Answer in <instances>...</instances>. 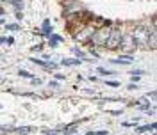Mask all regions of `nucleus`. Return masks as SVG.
I'll list each match as a JSON object with an SVG mask.
<instances>
[{
    "label": "nucleus",
    "instance_id": "nucleus-16",
    "mask_svg": "<svg viewBox=\"0 0 157 135\" xmlns=\"http://www.w3.org/2000/svg\"><path fill=\"white\" fill-rule=\"evenodd\" d=\"M130 73H132V75H138V77H139V75H143L145 71H143V69H134V71H130Z\"/></svg>",
    "mask_w": 157,
    "mask_h": 135
},
{
    "label": "nucleus",
    "instance_id": "nucleus-15",
    "mask_svg": "<svg viewBox=\"0 0 157 135\" xmlns=\"http://www.w3.org/2000/svg\"><path fill=\"white\" fill-rule=\"evenodd\" d=\"M5 28H7V30H13V32H14V30H20V27H18L16 23H11V25H5Z\"/></svg>",
    "mask_w": 157,
    "mask_h": 135
},
{
    "label": "nucleus",
    "instance_id": "nucleus-4",
    "mask_svg": "<svg viewBox=\"0 0 157 135\" xmlns=\"http://www.w3.org/2000/svg\"><path fill=\"white\" fill-rule=\"evenodd\" d=\"M136 41H134V37H132V34H129V36H122V45H120V48H123L125 52H132V50H136Z\"/></svg>",
    "mask_w": 157,
    "mask_h": 135
},
{
    "label": "nucleus",
    "instance_id": "nucleus-9",
    "mask_svg": "<svg viewBox=\"0 0 157 135\" xmlns=\"http://www.w3.org/2000/svg\"><path fill=\"white\" fill-rule=\"evenodd\" d=\"M61 64L63 66H77V64H80V61L79 59H63Z\"/></svg>",
    "mask_w": 157,
    "mask_h": 135
},
{
    "label": "nucleus",
    "instance_id": "nucleus-2",
    "mask_svg": "<svg viewBox=\"0 0 157 135\" xmlns=\"http://www.w3.org/2000/svg\"><path fill=\"white\" fill-rule=\"evenodd\" d=\"M122 30L118 28V27H113V28H109V36H107V41H105V48L107 50H118L120 48V45H122Z\"/></svg>",
    "mask_w": 157,
    "mask_h": 135
},
{
    "label": "nucleus",
    "instance_id": "nucleus-13",
    "mask_svg": "<svg viewBox=\"0 0 157 135\" xmlns=\"http://www.w3.org/2000/svg\"><path fill=\"white\" fill-rule=\"evenodd\" d=\"M105 85H109V87H120L122 84H120V82H116V80H107V82H105Z\"/></svg>",
    "mask_w": 157,
    "mask_h": 135
},
{
    "label": "nucleus",
    "instance_id": "nucleus-25",
    "mask_svg": "<svg viewBox=\"0 0 157 135\" xmlns=\"http://www.w3.org/2000/svg\"><path fill=\"white\" fill-rule=\"evenodd\" d=\"M86 135H95V134H93V132H88V134H86Z\"/></svg>",
    "mask_w": 157,
    "mask_h": 135
},
{
    "label": "nucleus",
    "instance_id": "nucleus-24",
    "mask_svg": "<svg viewBox=\"0 0 157 135\" xmlns=\"http://www.w3.org/2000/svg\"><path fill=\"white\" fill-rule=\"evenodd\" d=\"M4 14H5V11H4V9H0V18H2Z\"/></svg>",
    "mask_w": 157,
    "mask_h": 135
},
{
    "label": "nucleus",
    "instance_id": "nucleus-11",
    "mask_svg": "<svg viewBox=\"0 0 157 135\" xmlns=\"http://www.w3.org/2000/svg\"><path fill=\"white\" fill-rule=\"evenodd\" d=\"M11 2H13V5H14L16 11H21V9H23V2H21V0H11Z\"/></svg>",
    "mask_w": 157,
    "mask_h": 135
},
{
    "label": "nucleus",
    "instance_id": "nucleus-27",
    "mask_svg": "<svg viewBox=\"0 0 157 135\" xmlns=\"http://www.w3.org/2000/svg\"><path fill=\"white\" fill-rule=\"evenodd\" d=\"M2 2H11V0H2Z\"/></svg>",
    "mask_w": 157,
    "mask_h": 135
},
{
    "label": "nucleus",
    "instance_id": "nucleus-10",
    "mask_svg": "<svg viewBox=\"0 0 157 135\" xmlns=\"http://www.w3.org/2000/svg\"><path fill=\"white\" fill-rule=\"evenodd\" d=\"M48 41H50V46H55L59 41H61V36H55V34H50L48 36Z\"/></svg>",
    "mask_w": 157,
    "mask_h": 135
},
{
    "label": "nucleus",
    "instance_id": "nucleus-5",
    "mask_svg": "<svg viewBox=\"0 0 157 135\" xmlns=\"http://www.w3.org/2000/svg\"><path fill=\"white\" fill-rule=\"evenodd\" d=\"M93 32H95V27L84 25V27L77 32V39H79V41H89V39H91V36H93Z\"/></svg>",
    "mask_w": 157,
    "mask_h": 135
},
{
    "label": "nucleus",
    "instance_id": "nucleus-23",
    "mask_svg": "<svg viewBox=\"0 0 157 135\" xmlns=\"http://www.w3.org/2000/svg\"><path fill=\"white\" fill-rule=\"evenodd\" d=\"M5 39H7V37H0V45H4V43H5Z\"/></svg>",
    "mask_w": 157,
    "mask_h": 135
},
{
    "label": "nucleus",
    "instance_id": "nucleus-28",
    "mask_svg": "<svg viewBox=\"0 0 157 135\" xmlns=\"http://www.w3.org/2000/svg\"><path fill=\"white\" fill-rule=\"evenodd\" d=\"M152 135H156V134H152Z\"/></svg>",
    "mask_w": 157,
    "mask_h": 135
},
{
    "label": "nucleus",
    "instance_id": "nucleus-12",
    "mask_svg": "<svg viewBox=\"0 0 157 135\" xmlns=\"http://www.w3.org/2000/svg\"><path fill=\"white\" fill-rule=\"evenodd\" d=\"M97 71H98V73H100V75H102V77H105V75H113V73H114V71H107V69H105V68H98V69H97Z\"/></svg>",
    "mask_w": 157,
    "mask_h": 135
},
{
    "label": "nucleus",
    "instance_id": "nucleus-29",
    "mask_svg": "<svg viewBox=\"0 0 157 135\" xmlns=\"http://www.w3.org/2000/svg\"><path fill=\"white\" fill-rule=\"evenodd\" d=\"M25 135H27V134H25Z\"/></svg>",
    "mask_w": 157,
    "mask_h": 135
},
{
    "label": "nucleus",
    "instance_id": "nucleus-3",
    "mask_svg": "<svg viewBox=\"0 0 157 135\" xmlns=\"http://www.w3.org/2000/svg\"><path fill=\"white\" fill-rule=\"evenodd\" d=\"M152 30H156V28H152ZM152 30H150V28H145V27H136V30H134V34H132L136 45H138V43H147Z\"/></svg>",
    "mask_w": 157,
    "mask_h": 135
},
{
    "label": "nucleus",
    "instance_id": "nucleus-1",
    "mask_svg": "<svg viewBox=\"0 0 157 135\" xmlns=\"http://www.w3.org/2000/svg\"><path fill=\"white\" fill-rule=\"evenodd\" d=\"M109 25H104V27H98V28H95V32H93V36H91V39L88 41L91 46H104L105 45V41H107V36H109V28H107Z\"/></svg>",
    "mask_w": 157,
    "mask_h": 135
},
{
    "label": "nucleus",
    "instance_id": "nucleus-17",
    "mask_svg": "<svg viewBox=\"0 0 157 135\" xmlns=\"http://www.w3.org/2000/svg\"><path fill=\"white\" fill-rule=\"evenodd\" d=\"M32 84H34V85H39V84H41V78H34V77H32Z\"/></svg>",
    "mask_w": 157,
    "mask_h": 135
},
{
    "label": "nucleus",
    "instance_id": "nucleus-8",
    "mask_svg": "<svg viewBox=\"0 0 157 135\" xmlns=\"http://www.w3.org/2000/svg\"><path fill=\"white\" fill-rule=\"evenodd\" d=\"M43 34H45V36H50V34H52V25H50V20H45V21H43Z\"/></svg>",
    "mask_w": 157,
    "mask_h": 135
},
{
    "label": "nucleus",
    "instance_id": "nucleus-7",
    "mask_svg": "<svg viewBox=\"0 0 157 135\" xmlns=\"http://www.w3.org/2000/svg\"><path fill=\"white\" fill-rule=\"evenodd\" d=\"M157 128L156 123H152V125H145V126H141V128H138V134H143V132H154Z\"/></svg>",
    "mask_w": 157,
    "mask_h": 135
},
{
    "label": "nucleus",
    "instance_id": "nucleus-26",
    "mask_svg": "<svg viewBox=\"0 0 157 135\" xmlns=\"http://www.w3.org/2000/svg\"><path fill=\"white\" fill-rule=\"evenodd\" d=\"M2 23H4V18H0V25H2Z\"/></svg>",
    "mask_w": 157,
    "mask_h": 135
},
{
    "label": "nucleus",
    "instance_id": "nucleus-19",
    "mask_svg": "<svg viewBox=\"0 0 157 135\" xmlns=\"http://www.w3.org/2000/svg\"><path fill=\"white\" fill-rule=\"evenodd\" d=\"M55 134V130H45V135H54Z\"/></svg>",
    "mask_w": 157,
    "mask_h": 135
},
{
    "label": "nucleus",
    "instance_id": "nucleus-18",
    "mask_svg": "<svg viewBox=\"0 0 157 135\" xmlns=\"http://www.w3.org/2000/svg\"><path fill=\"white\" fill-rule=\"evenodd\" d=\"M5 43H7V45H13V43H14V37H7Z\"/></svg>",
    "mask_w": 157,
    "mask_h": 135
},
{
    "label": "nucleus",
    "instance_id": "nucleus-20",
    "mask_svg": "<svg viewBox=\"0 0 157 135\" xmlns=\"http://www.w3.org/2000/svg\"><path fill=\"white\" fill-rule=\"evenodd\" d=\"M16 18H18V20H21V18H23V14H21V11H16Z\"/></svg>",
    "mask_w": 157,
    "mask_h": 135
},
{
    "label": "nucleus",
    "instance_id": "nucleus-6",
    "mask_svg": "<svg viewBox=\"0 0 157 135\" xmlns=\"http://www.w3.org/2000/svg\"><path fill=\"white\" fill-rule=\"evenodd\" d=\"M157 36H156V30H152V32H150V36H148V41H147V43H148V46H150V48H152V50H156V46H157Z\"/></svg>",
    "mask_w": 157,
    "mask_h": 135
},
{
    "label": "nucleus",
    "instance_id": "nucleus-21",
    "mask_svg": "<svg viewBox=\"0 0 157 135\" xmlns=\"http://www.w3.org/2000/svg\"><path fill=\"white\" fill-rule=\"evenodd\" d=\"M55 78H57V80H64V75H61V73H57V75H55Z\"/></svg>",
    "mask_w": 157,
    "mask_h": 135
},
{
    "label": "nucleus",
    "instance_id": "nucleus-14",
    "mask_svg": "<svg viewBox=\"0 0 157 135\" xmlns=\"http://www.w3.org/2000/svg\"><path fill=\"white\" fill-rule=\"evenodd\" d=\"M18 75H20V77H25V78H32V75H30L29 71H25V69H20Z\"/></svg>",
    "mask_w": 157,
    "mask_h": 135
},
{
    "label": "nucleus",
    "instance_id": "nucleus-22",
    "mask_svg": "<svg viewBox=\"0 0 157 135\" xmlns=\"http://www.w3.org/2000/svg\"><path fill=\"white\" fill-rule=\"evenodd\" d=\"M48 85H50V87H57V85H59V84H57V82H54V80H52V82H50V84H48Z\"/></svg>",
    "mask_w": 157,
    "mask_h": 135
}]
</instances>
